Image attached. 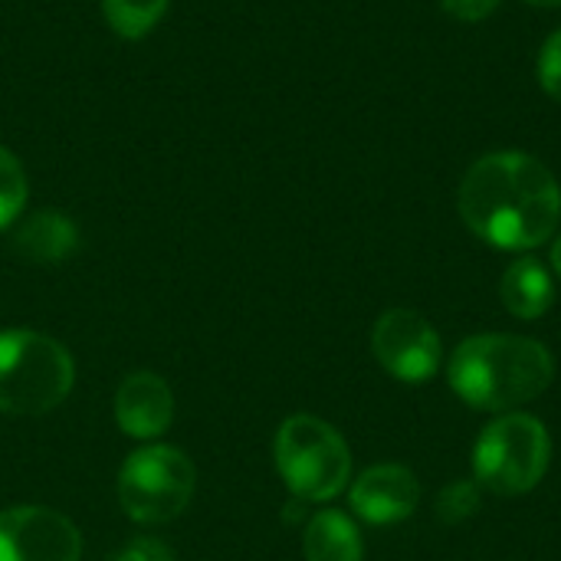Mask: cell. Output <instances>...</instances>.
<instances>
[{
  "label": "cell",
  "instance_id": "obj_1",
  "mask_svg": "<svg viewBox=\"0 0 561 561\" xmlns=\"http://www.w3.org/2000/svg\"><path fill=\"white\" fill-rule=\"evenodd\" d=\"M463 224L496 250H533L546 243L561 220L556 174L526 151L480 158L460 181Z\"/></svg>",
  "mask_w": 561,
  "mask_h": 561
},
{
  "label": "cell",
  "instance_id": "obj_2",
  "mask_svg": "<svg viewBox=\"0 0 561 561\" xmlns=\"http://www.w3.org/2000/svg\"><path fill=\"white\" fill-rule=\"evenodd\" d=\"M447 378L463 404L500 414L536 401L556 378V358L526 335H473L450 355Z\"/></svg>",
  "mask_w": 561,
  "mask_h": 561
},
{
  "label": "cell",
  "instance_id": "obj_3",
  "mask_svg": "<svg viewBox=\"0 0 561 561\" xmlns=\"http://www.w3.org/2000/svg\"><path fill=\"white\" fill-rule=\"evenodd\" d=\"M76 381L66 345L43 332H0V411L36 417L59 408Z\"/></svg>",
  "mask_w": 561,
  "mask_h": 561
},
{
  "label": "cell",
  "instance_id": "obj_4",
  "mask_svg": "<svg viewBox=\"0 0 561 561\" xmlns=\"http://www.w3.org/2000/svg\"><path fill=\"white\" fill-rule=\"evenodd\" d=\"M276 470L296 500L329 503L348 486L352 454L332 424L296 414L276 434Z\"/></svg>",
  "mask_w": 561,
  "mask_h": 561
},
{
  "label": "cell",
  "instance_id": "obj_5",
  "mask_svg": "<svg viewBox=\"0 0 561 561\" xmlns=\"http://www.w3.org/2000/svg\"><path fill=\"white\" fill-rule=\"evenodd\" d=\"M552 440L539 417L510 411L493 421L473 450L477 483L496 496H523L536 490L549 470Z\"/></svg>",
  "mask_w": 561,
  "mask_h": 561
},
{
  "label": "cell",
  "instance_id": "obj_6",
  "mask_svg": "<svg viewBox=\"0 0 561 561\" xmlns=\"http://www.w3.org/2000/svg\"><path fill=\"white\" fill-rule=\"evenodd\" d=\"M194 463L174 447H145L118 473V503L128 519L158 526L178 519L194 496Z\"/></svg>",
  "mask_w": 561,
  "mask_h": 561
},
{
  "label": "cell",
  "instance_id": "obj_7",
  "mask_svg": "<svg viewBox=\"0 0 561 561\" xmlns=\"http://www.w3.org/2000/svg\"><path fill=\"white\" fill-rule=\"evenodd\" d=\"M371 352L391 378L404 385H424L440 365V335L421 312L391 309L375 322Z\"/></svg>",
  "mask_w": 561,
  "mask_h": 561
},
{
  "label": "cell",
  "instance_id": "obj_8",
  "mask_svg": "<svg viewBox=\"0 0 561 561\" xmlns=\"http://www.w3.org/2000/svg\"><path fill=\"white\" fill-rule=\"evenodd\" d=\"M82 536L56 510L13 506L0 513V561H79Z\"/></svg>",
  "mask_w": 561,
  "mask_h": 561
},
{
  "label": "cell",
  "instance_id": "obj_9",
  "mask_svg": "<svg viewBox=\"0 0 561 561\" xmlns=\"http://www.w3.org/2000/svg\"><path fill=\"white\" fill-rule=\"evenodd\" d=\"M352 510L371 526H394L414 516L421 503L417 477L401 463H378L365 470L352 486Z\"/></svg>",
  "mask_w": 561,
  "mask_h": 561
},
{
  "label": "cell",
  "instance_id": "obj_10",
  "mask_svg": "<svg viewBox=\"0 0 561 561\" xmlns=\"http://www.w3.org/2000/svg\"><path fill=\"white\" fill-rule=\"evenodd\" d=\"M115 421L128 437L138 440L161 437L174 421V394L168 381L154 371L128 375L115 394Z\"/></svg>",
  "mask_w": 561,
  "mask_h": 561
},
{
  "label": "cell",
  "instance_id": "obj_11",
  "mask_svg": "<svg viewBox=\"0 0 561 561\" xmlns=\"http://www.w3.org/2000/svg\"><path fill=\"white\" fill-rule=\"evenodd\" d=\"M13 247L23 260L30 263H62L76 253L79 247V230L66 214L56 210H39L30 214L16 233H13Z\"/></svg>",
  "mask_w": 561,
  "mask_h": 561
},
{
  "label": "cell",
  "instance_id": "obj_12",
  "mask_svg": "<svg viewBox=\"0 0 561 561\" xmlns=\"http://www.w3.org/2000/svg\"><path fill=\"white\" fill-rule=\"evenodd\" d=\"M500 296L516 319H539L552 309L556 283L536 256H523L503 273Z\"/></svg>",
  "mask_w": 561,
  "mask_h": 561
},
{
  "label": "cell",
  "instance_id": "obj_13",
  "mask_svg": "<svg viewBox=\"0 0 561 561\" xmlns=\"http://www.w3.org/2000/svg\"><path fill=\"white\" fill-rule=\"evenodd\" d=\"M302 552L306 561H362L365 546L358 526L345 513L322 510L306 523Z\"/></svg>",
  "mask_w": 561,
  "mask_h": 561
},
{
  "label": "cell",
  "instance_id": "obj_14",
  "mask_svg": "<svg viewBox=\"0 0 561 561\" xmlns=\"http://www.w3.org/2000/svg\"><path fill=\"white\" fill-rule=\"evenodd\" d=\"M168 3L171 0H102V13L118 36L138 39L154 30V23L168 10Z\"/></svg>",
  "mask_w": 561,
  "mask_h": 561
},
{
  "label": "cell",
  "instance_id": "obj_15",
  "mask_svg": "<svg viewBox=\"0 0 561 561\" xmlns=\"http://www.w3.org/2000/svg\"><path fill=\"white\" fill-rule=\"evenodd\" d=\"M26 194H30V184H26L23 164L16 161V154H10L0 145V230L10 227L23 214Z\"/></svg>",
  "mask_w": 561,
  "mask_h": 561
},
{
  "label": "cell",
  "instance_id": "obj_16",
  "mask_svg": "<svg viewBox=\"0 0 561 561\" xmlns=\"http://www.w3.org/2000/svg\"><path fill=\"white\" fill-rule=\"evenodd\" d=\"M477 510H480V483H473V480H454L437 496V516L447 526L467 523Z\"/></svg>",
  "mask_w": 561,
  "mask_h": 561
},
{
  "label": "cell",
  "instance_id": "obj_17",
  "mask_svg": "<svg viewBox=\"0 0 561 561\" xmlns=\"http://www.w3.org/2000/svg\"><path fill=\"white\" fill-rule=\"evenodd\" d=\"M539 82L552 99L561 102V30H556L546 39V46L539 53Z\"/></svg>",
  "mask_w": 561,
  "mask_h": 561
},
{
  "label": "cell",
  "instance_id": "obj_18",
  "mask_svg": "<svg viewBox=\"0 0 561 561\" xmlns=\"http://www.w3.org/2000/svg\"><path fill=\"white\" fill-rule=\"evenodd\" d=\"M115 561H174V552L158 539H135L118 552Z\"/></svg>",
  "mask_w": 561,
  "mask_h": 561
},
{
  "label": "cell",
  "instance_id": "obj_19",
  "mask_svg": "<svg viewBox=\"0 0 561 561\" xmlns=\"http://www.w3.org/2000/svg\"><path fill=\"white\" fill-rule=\"evenodd\" d=\"M440 3L450 16H457L463 23H480L500 7V0H440Z\"/></svg>",
  "mask_w": 561,
  "mask_h": 561
},
{
  "label": "cell",
  "instance_id": "obj_20",
  "mask_svg": "<svg viewBox=\"0 0 561 561\" xmlns=\"http://www.w3.org/2000/svg\"><path fill=\"white\" fill-rule=\"evenodd\" d=\"M552 266H556V273H559L561 279V233L559 240H556V247H552Z\"/></svg>",
  "mask_w": 561,
  "mask_h": 561
},
{
  "label": "cell",
  "instance_id": "obj_21",
  "mask_svg": "<svg viewBox=\"0 0 561 561\" xmlns=\"http://www.w3.org/2000/svg\"><path fill=\"white\" fill-rule=\"evenodd\" d=\"M533 7H561V0H526Z\"/></svg>",
  "mask_w": 561,
  "mask_h": 561
}]
</instances>
